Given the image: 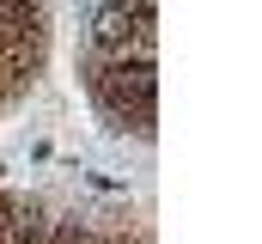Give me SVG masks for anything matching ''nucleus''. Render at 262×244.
<instances>
[{
	"label": "nucleus",
	"mask_w": 262,
	"mask_h": 244,
	"mask_svg": "<svg viewBox=\"0 0 262 244\" xmlns=\"http://www.w3.org/2000/svg\"><path fill=\"white\" fill-rule=\"evenodd\" d=\"M152 6H110L98 12L85 49H79V73L92 104L104 110L110 128L122 134H152Z\"/></svg>",
	"instance_id": "obj_1"
},
{
	"label": "nucleus",
	"mask_w": 262,
	"mask_h": 244,
	"mask_svg": "<svg viewBox=\"0 0 262 244\" xmlns=\"http://www.w3.org/2000/svg\"><path fill=\"white\" fill-rule=\"evenodd\" d=\"M49 55V12L43 6H0V104H12Z\"/></svg>",
	"instance_id": "obj_2"
}]
</instances>
